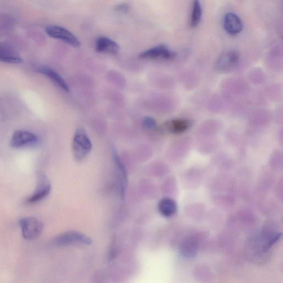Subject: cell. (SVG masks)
<instances>
[{
    "instance_id": "cell-1",
    "label": "cell",
    "mask_w": 283,
    "mask_h": 283,
    "mask_svg": "<svg viewBox=\"0 0 283 283\" xmlns=\"http://www.w3.org/2000/svg\"><path fill=\"white\" fill-rule=\"evenodd\" d=\"M91 239L88 236L75 231L67 232L56 236L50 242L54 248H63L73 245H90Z\"/></svg>"
},
{
    "instance_id": "cell-2",
    "label": "cell",
    "mask_w": 283,
    "mask_h": 283,
    "mask_svg": "<svg viewBox=\"0 0 283 283\" xmlns=\"http://www.w3.org/2000/svg\"><path fill=\"white\" fill-rule=\"evenodd\" d=\"M92 143L86 132L82 128H78L74 133L72 150L77 161H81L86 158L92 150Z\"/></svg>"
},
{
    "instance_id": "cell-3",
    "label": "cell",
    "mask_w": 283,
    "mask_h": 283,
    "mask_svg": "<svg viewBox=\"0 0 283 283\" xmlns=\"http://www.w3.org/2000/svg\"><path fill=\"white\" fill-rule=\"evenodd\" d=\"M19 225L23 238L27 240L38 238L43 230V224L38 219L33 217L20 219L19 221Z\"/></svg>"
},
{
    "instance_id": "cell-4",
    "label": "cell",
    "mask_w": 283,
    "mask_h": 283,
    "mask_svg": "<svg viewBox=\"0 0 283 283\" xmlns=\"http://www.w3.org/2000/svg\"><path fill=\"white\" fill-rule=\"evenodd\" d=\"M45 32L49 37L63 40V42L74 47H79L80 43L78 38L69 30L58 25H49L45 28Z\"/></svg>"
},
{
    "instance_id": "cell-5",
    "label": "cell",
    "mask_w": 283,
    "mask_h": 283,
    "mask_svg": "<svg viewBox=\"0 0 283 283\" xmlns=\"http://www.w3.org/2000/svg\"><path fill=\"white\" fill-rule=\"evenodd\" d=\"M112 157L114 159L116 175L118 178V190L121 199L125 197L126 189L127 185V174L124 164L122 162L121 159L115 148L112 149Z\"/></svg>"
},
{
    "instance_id": "cell-6",
    "label": "cell",
    "mask_w": 283,
    "mask_h": 283,
    "mask_svg": "<svg viewBox=\"0 0 283 283\" xmlns=\"http://www.w3.org/2000/svg\"><path fill=\"white\" fill-rule=\"evenodd\" d=\"M176 53L168 46L161 44L145 51H143L139 57L141 59H156L161 58L165 60H172L176 58Z\"/></svg>"
},
{
    "instance_id": "cell-7",
    "label": "cell",
    "mask_w": 283,
    "mask_h": 283,
    "mask_svg": "<svg viewBox=\"0 0 283 283\" xmlns=\"http://www.w3.org/2000/svg\"><path fill=\"white\" fill-rule=\"evenodd\" d=\"M50 190L51 185L47 178L44 175H40L37 188L34 193L27 199V203L33 204L40 202L48 196Z\"/></svg>"
},
{
    "instance_id": "cell-8",
    "label": "cell",
    "mask_w": 283,
    "mask_h": 283,
    "mask_svg": "<svg viewBox=\"0 0 283 283\" xmlns=\"http://www.w3.org/2000/svg\"><path fill=\"white\" fill-rule=\"evenodd\" d=\"M37 141L38 137L35 134L27 131L18 130L13 134L11 145L14 148H20L34 145Z\"/></svg>"
},
{
    "instance_id": "cell-9",
    "label": "cell",
    "mask_w": 283,
    "mask_h": 283,
    "mask_svg": "<svg viewBox=\"0 0 283 283\" xmlns=\"http://www.w3.org/2000/svg\"><path fill=\"white\" fill-rule=\"evenodd\" d=\"M240 55L236 51H227L220 56L216 66L220 71H228L232 69L238 63Z\"/></svg>"
},
{
    "instance_id": "cell-10",
    "label": "cell",
    "mask_w": 283,
    "mask_h": 283,
    "mask_svg": "<svg viewBox=\"0 0 283 283\" xmlns=\"http://www.w3.org/2000/svg\"><path fill=\"white\" fill-rule=\"evenodd\" d=\"M224 25L226 32L234 35L240 33L243 28L240 17L235 13L231 12L225 14Z\"/></svg>"
},
{
    "instance_id": "cell-11",
    "label": "cell",
    "mask_w": 283,
    "mask_h": 283,
    "mask_svg": "<svg viewBox=\"0 0 283 283\" xmlns=\"http://www.w3.org/2000/svg\"><path fill=\"white\" fill-rule=\"evenodd\" d=\"M95 48L97 52L116 54L120 49L115 41L107 37H100L96 40Z\"/></svg>"
},
{
    "instance_id": "cell-12",
    "label": "cell",
    "mask_w": 283,
    "mask_h": 283,
    "mask_svg": "<svg viewBox=\"0 0 283 283\" xmlns=\"http://www.w3.org/2000/svg\"><path fill=\"white\" fill-rule=\"evenodd\" d=\"M37 71L38 73L48 77L50 79L52 80L56 85L60 87L61 89L66 92L69 91L68 85H67L64 79L57 72L48 66L40 67L38 69Z\"/></svg>"
},
{
    "instance_id": "cell-13",
    "label": "cell",
    "mask_w": 283,
    "mask_h": 283,
    "mask_svg": "<svg viewBox=\"0 0 283 283\" xmlns=\"http://www.w3.org/2000/svg\"><path fill=\"white\" fill-rule=\"evenodd\" d=\"M0 61L9 64H19L23 62L20 56L6 45L0 44Z\"/></svg>"
},
{
    "instance_id": "cell-14",
    "label": "cell",
    "mask_w": 283,
    "mask_h": 283,
    "mask_svg": "<svg viewBox=\"0 0 283 283\" xmlns=\"http://www.w3.org/2000/svg\"><path fill=\"white\" fill-rule=\"evenodd\" d=\"M159 212L165 217H171L177 211V205L173 200L164 198L158 204Z\"/></svg>"
},
{
    "instance_id": "cell-15",
    "label": "cell",
    "mask_w": 283,
    "mask_h": 283,
    "mask_svg": "<svg viewBox=\"0 0 283 283\" xmlns=\"http://www.w3.org/2000/svg\"><path fill=\"white\" fill-rule=\"evenodd\" d=\"M190 122L184 119H174L170 121L167 124L168 130L175 133H182L188 129Z\"/></svg>"
},
{
    "instance_id": "cell-16",
    "label": "cell",
    "mask_w": 283,
    "mask_h": 283,
    "mask_svg": "<svg viewBox=\"0 0 283 283\" xmlns=\"http://www.w3.org/2000/svg\"><path fill=\"white\" fill-rule=\"evenodd\" d=\"M202 16V8L200 1L193 2L191 18H190V26L196 27L199 24Z\"/></svg>"
},
{
    "instance_id": "cell-17",
    "label": "cell",
    "mask_w": 283,
    "mask_h": 283,
    "mask_svg": "<svg viewBox=\"0 0 283 283\" xmlns=\"http://www.w3.org/2000/svg\"><path fill=\"white\" fill-rule=\"evenodd\" d=\"M142 124L147 129H154L157 127V122L151 117H145L142 121Z\"/></svg>"
},
{
    "instance_id": "cell-18",
    "label": "cell",
    "mask_w": 283,
    "mask_h": 283,
    "mask_svg": "<svg viewBox=\"0 0 283 283\" xmlns=\"http://www.w3.org/2000/svg\"><path fill=\"white\" fill-rule=\"evenodd\" d=\"M129 8V5L127 3H122L116 5L115 9L120 12H126Z\"/></svg>"
}]
</instances>
